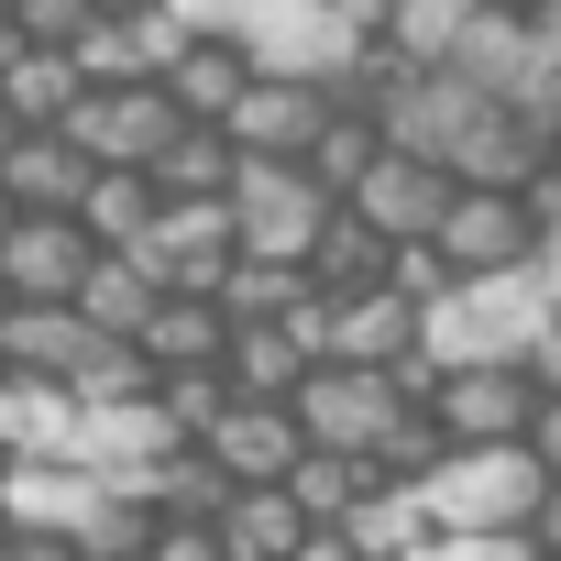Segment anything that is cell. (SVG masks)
Returning <instances> with one entry per match:
<instances>
[{
	"mask_svg": "<svg viewBox=\"0 0 561 561\" xmlns=\"http://www.w3.org/2000/svg\"><path fill=\"white\" fill-rule=\"evenodd\" d=\"M539 451L528 440H462L440 473H430V517L440 528H528V506H539Z\"/></svg>",
	"mask_w": 561,
	"mask_h": 561,
	"instance_id": "6da1fadb",
	"label": "cell"
},
{
	"mask_svg": "<svg viewBox=\"0 0 561 561\" xmlns=\"http://www.w3.org/2000/svg\"><path fill=\"white\" fill-rule=\"evenodd\" d=\"M331 187L309 176V154H242V176H231V220H242V253H298L309 264V242L331 231Z\"/></svg>",
	"mask_w": 561,
	"mask_h": 561,
	"instance_id": "7a4b0ae2",
	"label": "cell"
},
{
	"mask_svg": "<svg viewBox=\"0 0 561 561\" xmlns=\"http://www.w3.org/2000/svg\"><path fill=\"white\" fill-rule=\"evenodd\" d=\"M419 397L397 386V364H309V386H298V430L320 451H386V430Z\"/></svg>",
	"mask_w": 561,
	"mask_h": 561,
	"instance_id": "3957f363",
	"label": "cell"
},
{
	"mask_svg": "<svg viewBox=\"0 0 561 561\" xmlns=\"http://www.w3.org/2000/svg\"><path fill=\"white\" fill-rule=\"evenodd\" d=\"M430 242L451 253V275H517V264L550 253V220L528 209V187H451Z\"/></svg>",
	"mask_w": 561,
	"mask_h": 561,
	"instance_id": "277c9868",
	"label": "cell"
},
{
	"mask_svg": "<svg viewBox=\"0 0 561 561\" xmlns=\"http://www.w3.org/2000/svg\"><path fill=\"white\" fill-rule=\"evenodd\" d=\"M298 331H309L320 364H408L430 342V309L408 287H364V298H309Z\"/></svg>",
	"mask_w": 561,
	"mask_h": 561,
	"instance_id": "5b68a950",
	"label": "cell"
},
{
	"mask_svg": "<svg viewBox=\"0 0 561 561\" xmlns=\"http://www.w3.org/2000/svg\"><path fill=\"white\" fill-rule=\"evenodd\" d=\"M67 133H78L100 165H154V154L187 133V111H176L165 78H111V89H89V100L67 111Z\"/></svg>",
	"mask_w": 561,
	"mask_h": 561,
	"instance_id": "8992f818",
	"label": "cell"
},
{
	"mask_svg": "<svg viewBox=\"0 0 561 561\" xmlns=\"http://www.w3.org/2000/svg\"><path fill=\"white\" fill-rule=\"evenodd\" d=\"M122 253H144L165 287H209V298H220V275L242 264V220H231V198H165L154 231L122 242Z\"/></svg>",
	"mask_w": 561,
	"mask_h": 561,
	"instance_id": "52a82bcc",
	"label": "cell"
},
{
	"mask_svg": "<svg viewBox=\"0 0 561 561\" xmlns=\"http://www.w3.org/2000/svg\"><path fill=\"white\" fill-rule=\"evenodd\" d=\"M100 253H111V242H100L78 209H12V231H0V275H12L23 298H78Z\"/></svg>",
	"mask_w": 561,
	"mask_h": 561,
	"instance_id": "ba28073f",
	"label": "cell"
},
{
	"mask_svg": "<svg viewBox=\"0 0 561 561\" xmlns=\"http://www.w3.org/2000/svg\"><path fill=\"white\" fill-rule=\"evenodd\" d=\"M430 408L451 419V440H517L528 408H539V375L517 353H473V364H440V397Z\"/></svg>",
	"mask_w": 561,
	"mask_h": 561,
	"instance_id": "9c48e42d",
	"label": "cell"
},
{
	"mask_svg": "<svg viewBox=\"0 0 561 561\" xmlns=\"http://www.w3.org/2000/svg\"><path fill=\"white\" fill-rule=\"evenodd\" d=\"M331 111H342L331 78H287V67H264V78L231 100V144H242V154H309V144L331 133Z\"/></svg>",
	"mask_w": 561,
	"mask_h": 561,
	"instance_id": "30bf717a",
	"label": "cell"
},
{
	"mask_svg": "<svg viewBox=\"0 0 561 561\" xmlns=\"http://www.w3.org/2000/svg\"><path fill=\"white\" fill-rule=\"evenodd\" d=\"M440 67H462V78L495 89V100H528V78H539V23H528V0H484V12H462L451 45H440Z\"/></svg>",
	"mask_w": 561,
	"mask_h": 561,
	"instance_id": "8fae6325",
	"label": "cell"
},
{
	"mask_svg": "<svg viewBox=\"0 0 561 561\" xmlns=\"http://www.w3.org/2000/svg\"><path fill=\"white\" fill-rule=\"evenodd\" d=\"M451 187H462V176H451L440 154H419V144H386V154H375V176L353 187V209H364L375 231H397V242H419V231H440V209H451Z\"/></svg>",
	"mask_w": 561,
	"mask_h": 561,
	"instance_id": "7c38bea8",
	"label": "cell"
},
{
	"mask_svg": "<svg viewBox=\"0 0 561 561\" xmlns=\"http://www.w3.org/2000/svg\"><path fill=\"white\" fill-rule=\"evenodd\" d=\"M209 451H220V473H231V484H287V473H298V451H309L298 397H231V408H220V430H209Z\"/></svg>",
	"mask_w": 561,
	"mask_h": 561,
	"instance_id": "4fadbf2b",
	"label": "cell"
},
{
	"mask_svg": "<svg viewBox=\"0 0 561 561\" xmlns=\"http://www.w3.org/2000/svg\"><path fill=\"white\" fill-rule=\"evenodd\" d=\"M0 440L23 462H67V451H89V397L56 375H12L0 386Z\"/></svg>",
	"mask_w": 561,
	"mask_h": 561,
	"instance_id": "5bb4252c",
	"label": "cell"
},
{
	"mask_svg": "<svg viewBox=\"0 0 561 561\" xmlns=\"http://www.w3.org/2000/svg\"><path fill=\"white\" fill-rule=\"evenodd\" d=\"M100 176V154L67 133V122H34L12 154H0V187H12V209H78Z\"/></svg>",
	"mask_w": 561,
	"mask_h": 561,
	"instance_id": "9a60e30c",
	"label": "cell"
},
{
	"mask_svg": "<svg viewBox=\"0 0 561 561\" xmlns=\"http://www.w3.org/2000/svg\"><path fill=\"white\" fill-rule=\"evenodd\" d=\"M309 275H320V298H364V287H397V231H375L353 198L331 209V231L309 242Z\"/></svg>",
	"mask_w": 561,
	"mask_h": 561,
	"instance_id": "2e32d148",
	"label": "cell"
},
{
	"mask_svg": "<svg viewBox=\"0 0 561 561\" xmlns=\"http://www.w3.org/2000/svg\"><path fill=\"white\" fill-rule=\"evenodd\" d=\"M309 506H298V484H231V506H220V539H231V561H298L309 550Z\"/></svg>",
	"mask_w": 561,
	"mask_h": 561,
	"instance_id": "e0dca14e",
	"label": "cell"
},
{
	"mask_svg": "<svg viewBox=\"0 0 561 561\" xmlns=\"http://www.w3.org/2000/svg\"><path fill=\"white\" fill-rule=\"evenodd\" d=\"M264 67H253V45L242 34H187V56L165 67V89H176V111L187 122H231V100L253 89Z\"/></svg>",
	"mask_w": 561,
	"mask_h": 561,
	"instance_id": "ac0fdd59",
	"label": "cell"
},
{
	"mask_svg": "<svg viewBox=\"0 0 561 561\" xmlns=\"http://www.w3.org/2000/svg\"><path fill=\"white\" fill-rule=\"evenodd\" d=\"M220 353H231V298H209V287H165V309L144 320V364L176 375V364H220Z\"/></svg>",
	"mask_w": 561,
	"mask_h": 561,
	"instance_id": "d6986e66",
	"label": "cell"
},
{
	"mask_svg": "<svg viewBox=\"0 0 561 561\" xmlns=\"http://www.w3.org/2000/svg\"><path fill=\"white\" fill-rule=\"evenodd\" d=\"M89 495H100V462H89V451H67V462H12L0 517H12V528H78Z\"/></svg>",
	"mask_w": 561,
	"mask_h": 561,
	"instance_id": "ffe728a7",
	"label": "cell"
},
{
	"mask_svg": "<svg viewBox=\"0 0 561 561\" xmlns=\"http://www.w3.org/2000/svg\"><path fill=\"white\" fill-rule=\"evenodd\" d=\"M220 364H231V386H242V397H298L320 353H309V331H298V320H231V353H220Z\"/></svg>",
	"mask_w": 561,
	"mask_h": 561,
	"instance_id": "44dd1931",
	"label": "cell"
},
{
	"mask_svg": "<svg viewBox=\"0 0 561 561\" xmlns=\"http://www.w3.org/2000/svg\"><path fill=\"white\" fill-rule=\"evenodd\" d=\"M342 528H353L375 561H408V550H430V539H440V517H430V484H408V473H375V484H364V506H353Z\"/></svg>",
	"mask_w": 561,
	"mask_h": 561,
	"instance_id": "7402d4cb",
	"label": "cell"
},
{
	"mask_svg": "<svg viewBox=\"0 0 561 561\" xmlns=\"http://www.w3.org/2000/svg\"><path fill=\"white\" fill-rule=\"evenodd\" d=\"M154 528H165V506L144 495V473H100V495H89V517H78L89 561H144Z\"/></svg>",
	"mask_w": 561,
	"mask_h": 561,
	"instance_id": "603a6c76",
	"label": "cell"
},
{
	"mask_svg": "<svg viewBox=\"0 0 561 561\" xmlns=\"http://www.w3.org/2000/svg\"><path fill=\"white\" fill-rule=\"evenodd\" d=\"M78 309H89L100 331H122V342H144V320L165 309V275H154L144 253H122V242H111V253L89 264V287H78Z\"/></svg>",
	"mask_w": 561,
	"mask_h": 561,
	"instance_id": "cb8c5ba5",
	"label": "cell"
},
{
	"mask_svg": "<svg viewBox=\"0 0 561 561\" xmlns=\"http://www.w3.org/2000/svg\"><path fill=\"white\" fill-rule=\"evenodd\" d=\"M231 176H242L231 122H187V133L154 154V187H165V198H231Z\"/></svg>",
	"mask_w": 561,
	"mask_h": 561,
	"instance_id": "d4e9b609",
	"label": "cell"
},
{
	"mask_svg": "<svg viewBox=\"0 0 561 561\" xmlns=\"http://www.w3.org/2000/svg\"><path fill=\"white\" fill-rule=\"evenodd\" d=\"M220 298H231V320H298V309L320 298V275H309L298 253H242V264L220 275Z\"/></svg>",
	"mask_w": 561,
	"mask_h": 561,
	"instance_id": "484cf974",
	"label": "cell"
},
{
	"mask_svg": "<svg viewBox=\"0 0 561 561\" xmlns=\"http://www.w3.org/2000/svg\"><path fill=\"white\" fill-rule=\"evenodd\" d=\"M386 144H397V133H386V111H364V100H342V111H331V133L309 144V176H320L331 198H353V187L375 176V154H386Z\"/></svg>",
	"mask_w": 561,
	"mask_h": 561,
	"instance_id": "4316f807",
	"label": "cell"
},
{
	"mask_svg": "<svg viewBox=\"0 0 561 561\" xmlns=\"http://www.w3.org/2000/svg\"><path fill=\"white\" fill-rule=\"evenodd\" d=\"M0 100H12L23 122H67V111L89 100V67H78V45H23V67L0 78Z\"/></svg>",
	"mask_w": 561,
	"mask_h": 561,
	"instance_id": "83f0119b",
	"label": "cell"
},
{
	"mask_svg": "<svg viewBox=\"0 0 561 561\" xmlns=\"http://www.w3.org/2000/svg\"><path fill=\"white\" fill-rule=\"evenodd\" d=\"M154 209H165L154 165H100V176H89V198H78V220H89L100 242H144V231H154Z\"/></svg>",
	"mask_w": 561,
	"mask_h": 561,
	"instance_id": "f1b7e54d",
	"label": "cell"
},
{
	"mask_svg": "<svg viewBox=\"0 0 561 561\" xmlns=\"http://www.w3.org/2000/svg\"><path fill=\"white\" fill-rule=\"evenodd\" d=\"M287 484H298V506H309L320 528H342V517L364 506V484H375V451H320V440H309Z\"/></svg>",
	"mask_w": 561,
	"mask_h": 561,
	"instance_id": "f546056e",
	"label": "cell"
},
{
	"mask_svg": "<svg viewBox=\"0 0 561 561\" xmlns=\"http://www.w3.org/2000/svg\"><path fill=\"white\" fill-rule=\"evenodd\" d=\"M154 397H165V419H176L187 440H209L220 408H231L242 386H231V364H176V375H154Z\"/></svg>",
	"mask_w": 561,
	"mask_h": 561,
	"instance_id": "4dcf8cb0",
	"label": "cell"
},
{
	"mask_svg": "<svg viewBox=\"0 0 561 561\" xmlns=\"http://www.w3.org/2000/svg\"><path fill=\"white\" fill-rule=\"evenodd\" d=\"M451 451H462V440H451V419H440V408L419 397V408H408V419L386 430V451H375V473H408V484H430V473H440Z\"/></svg>",
	"mask_w": 561,
	"mask_h": 561,
	"instance_id": "1f68e13d",
	"label": "cell"
},
{
	"mask_svg": "<svg viewBox=\"0 0 561 561\" xmlns=\"http://www.w3.org/2000/svg\"><path fill=\"white\" fill-rule=\"evenodd\" d=\"M397 287H408V298H419V309H440V298H451V287H462V275H451V253H440V242H430V231H419V242H397Z\"/></svg>",
	"mask_w": 561,
	"mask_h": 561,
	"instance_id": "d6a6232c",
	"label": "cell"
},
{
	"mask_svg": "<svg viewBox=\"0 0 561 561\" xmlns=\"http://www.w3.org/2000/svg\"><path fill=\"white\" fill-rule=\"evenodd\" d=\"M12 12H23V34H34V45H78V34L111 12V0H12Z\"/></svg>",
	"mask_w": 561,
	"mask_h": 561,
	"instance_id": "836d02e7",
	"label": "cell"
},
{
	"mask_svg": "<svg viewBox=\"0 0 561 561\" xmlns=\"http://www.w3.org/2000/svg\"><path fill=\"white\" fill-rule=\"evenodd\" d=\"M0 561H89V539H78V528H12Z\"/></svg>",
	"mask_w": 561,
	"mask_h": 561,
	"instance_id": "e575fe53",
	"label": "cell"
},
{
	"mask_svg": "<svg viewBox=\"0 0 561 561\" xmlns=\"http://www.w3.org/2000/svg\"><path fill=\"white\" fill-rule=\"evenodd\" d=\"M528 451H539V473H561V386H539V408H528V430H517Z\"/></svg>",
	"mask_w": 561,
	"mask_h": 561,
	"instance_id": "d590c367",
	"label": "cell"
},
{
	"mask_svg": "<svg viewBox=\"0 0 561 561\" xmlns=\"http://www.w3.org/2000/svg\"><path fill=\"white\" fill-rule=\"evenodd\" d=\"M528 550H539V561H561V473H550V484H539V506H528Z\"/></svg>",
	"mask_w": 561,
	"mask_h": 561,
	"instance_id": "8d00e7d4",
	"label": "cell"
},
{
	"mask_svg": "<svg viewBox=\"0 0 561 561\" xmlns=\"http://www.w3.org/2000/svg\"><path fill=\"white\" fill-rule=\"evenodd\" d=\"M528 209H539V220H550V231H561V144H550V154H539V165H528Z\"/></svg>",
	"mask_w": 561,
	"mask_h": 561,
	"instance_id": "74e56055",
	"label": "cell"
},
{
	"mask_svg": "<svg viewBox=\"0 0 561 561\" xmlns=\"http://www.w3.org/2000/svg\"><path fill=\"white\" fill-rule=\"evenodd\" d=\"M23 45H34V34H23V12H0V78L23 67Z\"/></svg>",
	"mask_w": 561,
	"mask_h": 561,
	"instance_id": "f35d334b",
	"label": "cell"
},
{
	"mask_svg": "<svg viewBox=\"0 0 561 561\" xmlns=\"http://www.w3.org/2000/svg\"><path fill=\"white\" fill-rule=\"evenodd\" d=\"M23 133H34V122H23V111H12V100H0V154H12V144H23Z\"/></svg>",
	"mask_w": 561,
	"mask_h": 561,
	"instance_id": "ab89813d",
	"label": "cell"
},
{
	"mask_svg": "<svg viewBox=\"0 0 561 561\" xmlns=\"http://www.w3.org/2000/svg\"><path fill=\"white\" fill-rule=\"evenodd\" d=\"M12 309H23V287H12V275H0V320H12Z\"/></svg>",
	"mask_w": 561,
	"mask_h": 561,
	"instance_id": "60d3db41",
	"label": "cell"
},
{
	"mask_svg": "<svg viewBox=\"0 0 561 561\" xmlns=\"http://www.w3.org/2000/svg\"><path fill=\"white\" fill-rule=\"evenodd\" d=\"M12 462H23V451H12V440H0V484H12Z\"/></svg>",
	"mask_w": 561,
	"mask_h": 561,
	"instance_id": "b9f144b4",
	"label": "cell"
},
{
	"mask_svg": "<svg viewBox=\"0 0 561 561\" xmlns=\"http://www.w3.org/2000/svg\"><path fill=\"white\" fill-rule=\"evenodd\" d=\"M111 12H154V0H111Z\"/></svg>",
	"mask_w": 561,
	"mask_h": 561,
	"instance_id": "7bdbcfd3",
	"label": "cell"
},
{
	"mask_svg": "<svg viewBox=\"0 0 561 561\" xmlns=\"http://www.w3.org/2000/svg\"><path fill=\"white\" fill-rule=\"evenodd\" d=\"M0 386H12V353H0Z\"/></svg>",
	"mask_w": 561,
	"mask_h": 561,
	"instance_id": "ee69618b",
	"label": "cell"
},
{
	"mask_svg": "<svg viewBox=\"0 0 561 561\" xmlns=\"http://www.w3.org/2000/svg\"><path fill=\"white\" fill-rule=\"evenodd\" d=\"M0 539H12V517H0Z\"/></svg>",
	"mask_w": 561,
	"mask_h": 561,
	"instance_id": "f6af8a7d",
	"label": "cell"
},
{
	"mask_svg": "<svg viewBox=\"0 0 561 561\" xmlns=\"http://www.w3.org/2000/svg\"><path fill=\"white\" fill-rule=\"evenodd\" d=\"M0 12H12V0H0Z\"/></svg>",
	"mask_w": 561,
	"mask_h": 561,
	"instance_id": "bcb514c9",
	"label": "cell"
}]
</instances>
